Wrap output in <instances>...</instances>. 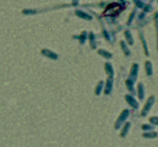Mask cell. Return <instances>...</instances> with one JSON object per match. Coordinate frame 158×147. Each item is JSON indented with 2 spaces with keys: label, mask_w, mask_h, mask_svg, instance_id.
Instances as JSON below:
<instances>
[{
  "label": "cell",
  "mask_w": 158,
  "mask_h": 147,
  "mask_svg": "<svg viewBox=\"0 0 158 147\" xmlns=\"http://www.w3.org/2000/svg\"><path fill=\"white\" fill-rule=\"evenodd\" d=\"M113 5H114V4L109 5L106 11L104 12V15L105 16H108V15L113 16V15H115V14H117L119 12V9H121L119 5L115 4V6H113Z\"/></svg>",
  "instance_id": "obj_1"
}]
</instances>
